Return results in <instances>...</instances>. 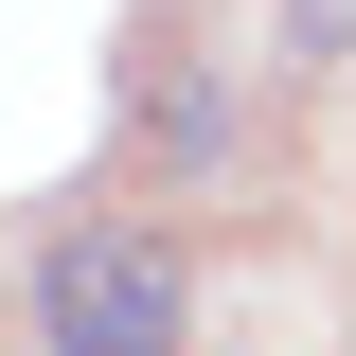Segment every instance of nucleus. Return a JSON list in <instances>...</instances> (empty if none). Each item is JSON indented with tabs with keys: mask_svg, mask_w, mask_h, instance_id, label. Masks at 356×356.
I'll list each match as a JSON object with an SVG mask.
<instances>
[{
	"mask_svg": "<svg viewBox=\"0 0 356 356\" xmlns=\"http://www.w3.org/2000/svg\"><path fill=\"white\" fill-rule=\"evenodd\" d=\"M36 356H178V250L143 214H72L36 250Z\"/></svg>",
	"mask_w": 356,
	"mask_h": 356,
	"instance_id": "nucleus-1",
	"label": "nucleus"
}]
</instances>
